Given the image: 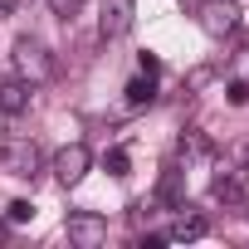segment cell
Wrapping results in <instances>:
<instances>
[{"label":"cell","mask_w":249,"mask_h":249,"mask_svg":"<svg viewBox=\"0 0 249 249\" xmlns=\"http://www.w3.org/2000/svg\"><path fill=\"white\" fill-rule=\"evenodd\" d=\"M10 59H15V78H25L30 88L35 83H49V73H54V59H49V49L39 44V39H15V49H10Z\"/></svg>","instance_id":"obj_1"},{"label":"cell","mask_w":249,"mask_h":249,"mask_svg":"<svg viewBox=\"0 0 249 249\" xmlns=\"http://www.w3.org/2000/svg\"><path fill=\"white\" fill-rule=\"evenodd\" d=\"M196 25L210 39H225V35L239 30V5L234 0H196Z\"/></svg>","instance_id":"obj_2"},{"label":"cell","mask_w":249,"mask_h":249,"mask_svg":"<svg viewBox=\"0 0 249 249\" xmlns=\"http://www.w3.org/2000/svg\"><path fill=\"white\" fill-rule=\"evenodd\" d=\"M39 147L30 142V137H10L5 142V152H0V171H10V176H20V181H35L39 176Z\"/></svg>","instance_id":"obj_3"},{"label":"cell","mask_w":249,"mask_h":249,"mask_svg":"<svg viewBox=\"0 0 249 249\" xmlns=\"http://www.w3.org/2000/svg\"><path fill=\"white\" fill-rule=\"evenodd\" d=\"M64 234H69V244H78V249H98V244L107 239V220H103L98 210H69Z\"/></svg>","instance_id":"obj_4"},{"label":"cell","mask_w":249,"mask_h":249,"mask_svg":"<svg viewBox=\"0 0 249 249\" xmlns=\"http://www.w3.org/2000/svg\"><path fill=\"white\" fill-rule=\"evenodd\" d=\"M88 166H93V152L83 147V142H69V147H59L54 152V181L69 191V186H78L83 176H88Z\"/></svg>","instance_id":"obj_5"},{"label":"cell","mask_w":249,"mask_h":249,"mask_svg":"<svg viewBox=\"0 0 249 249\" xmlns=\"http://www.w3.org/2000/svg\"><path fill=\"white\" fill-rule=\"evenodd\" d=\"M137 20V0H103V15H98V39H122Z\"/></svg>","instance_id":"obj_6"},{"label":"cell","mask_w":249,"mask_h":249,"mask_svg":"<svg viewBox=\"0 0 249 249\" xmlns=\"http://www.w3.org/2000/svg\"><path fill=\"white\" fill-rule=\"evenodd\" d=\"M181 181H186V171H181L176 161L161 166V181H157V196H152V200H157L161 210H186V186H181Z\"/></svg>","instance_id":"obj_7"},{"label":"cell","mask_w":249,"mask_h":249,"mask_svg":"<svg viewBox=\"0 0 249 249\" xmlns=\"http://www.w3.org/2000/svg\"><path fill=\"white\" fill-rule=\"evenodd\" d=\"M30 83L25 78H5V83H0V112H5V117H20L25 107H30Z\"/></svg>","instance_id":"obj_8"},{"label":"cell","mask_w":249,"mask_h":249,"mask_svg":"<svg viewBox=\"0 0 249 249\" xmlns=\"http://www.w3.org/2000/svg\"><path fill=\"white\" fill-rule=\"evenodd\" d=\"M210 225H205V215H176L171 220V230H166V244H186V239H200Z\"/></svg>","instance_id":"obj_9"},{"label":"cell","mask_w":249,"mask_h":249,"mask_svg":"<svg viewBox=\"0 0 249 249\" xmlns=\"http://www.w3.org/2000/svg\"><path fill=\"white\" fill-rule=\"evenodd\" d=\"M122 103H127V107H152V103H157V78L137 73L127 88H122Z\"/></svg>","instance_id":"obj_10"},{"label":"cell","mask_w":249,"mask_h":249,"mask_svg":"<svg viewBox=\"0 0 249 249\" xmlns=\"http://www.w3.org/2000/svg\"><path fill=\"white\" fill-rule=\"evenodd\" d=\"M210 196H215L220 205H244V186H239L234 176H215V181H210Z\"/></svg>","instance_id":"obj_11"},{"label":"cell","mask_w":249,"mask_h":249,"mask_svg":"<svg viewBox=\"0 0 249 249\" xmlns=\"http://www.w3.org/2000/svg\"><path fill=\"white\" fill-rule=\"evenodd\" d=\"M103 166H107V176H117V181H122V176H127V166H132V157L122 152V147H112V152L103 157Z\"/></svg>","instance_id":"obj_12"},{"label":"cell","mask_w":249,"mask_h":249,"mask_svg":"<svg viewBox=\"0 0 249 249\" xmlns=\"http://www.w3.org/2000/svg\"><path fill=\"white\" fill-rule=\"evenodd\" d=\"M49 10H54L59 20H73V15L83 10V0H49Z\"/></svg>","instance_id":"obj_13"},{"label":"cell","mask_w":249,"mask_h":249,"mask_svg":"<svg viewBox=\"0 0 249 249\" xmlns=\"http://www.w3.org/2000/svg\"><path fill=\"white\" fill-rule=\"evenodd\" d=\"M137 69H142V73H147V78H157V73H161V59H157V54H147V49H142V54H137Z\"/></svg>","instance_id":"obj_14"},{"label":"cell","mask_w":249,"mask_h":249,"mask_svg":"<svg viewBox=\"0 0 249 249\" xmlns=\"http://www.w3.org/2000/svg\"><path fill=\"white\" fill-rule=\"evenodd\" d=\"M10 220H15V225L35 220V205H30V200H10Z\"/></svg>","instance_id":"obj_15"},{"label":"cell","mask_w":249,"mask_h":249,"mask_svg":"<svg viewBox=\"0 0 249 249\" xmlns=\"http://www.w3.org/2000/svg\"><path fill=\"white\" fill-rule=\"evenodd\" d=\"M230 103H234V107L249 103V83H230Z\"/></svg>","instance_id":"obj_16"},{"label":"cell","mask_w":249,"mask_h":249,"mask_svg":"<svg viewBox=\"0 0 249 249\" xmlns=\"http://www.w3.org/2000/svg\"><path fill=\"white\" fill-rule=\"evenodd\" d=\"M15 15V0H0V20H10Z\"/></svg>","instance_id":"obj_17"},{"label":"cell","mask_w":249,"mask_h":249,"mask_svg":"<svg viewBox=\"0 0 249 249\" xmlns=\"http://www.w3.org/2000/svg\"><path fill=\"white\" fill-rule=\"evenodd\" d=\"M191 5H196V0H191Z\"/></svg>","instance_id":"obj_18"}]
</instances>
